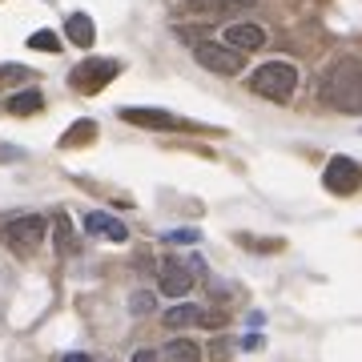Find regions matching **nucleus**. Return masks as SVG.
<instances>
[{
    "mask_svg": "<svg viewBox=\"0 0 362 362\" xmlns=\"http://www.w3.org/2000/svg\"><path fill=\"white\" fill-rule=\"evenodd\" d=\"M161 354H165L169 362H202V346L189 342V338H169Z\"/></svg>",
    "mask_w": 362,
    "mask_h": 362,
    "instance_id": "14",
    "label": "nucleus"
},
{
    "mask_svg": "<svg viewBox=\"0 0 362 362\" xmlns=\"http://www.w3.org/2000/svg\"><path fill=\"white\" fill-rule=\"evenodd\" d=\"M85 233H93V238H105V242H125V238H129L125 221H117L113 214H101V209L85 214Z\"/></svg>",
    "mask_w": 362,
    "mask_h": 362,
    "instance_id": "9",
    "label": "nucleus"
},
{
    "mask_svg": "<svg viewBox=\"0 0 362 362\" xmlns=\"http://www.w3.org/2000/svg\"><path fill=\"white\" fill-rule=\"evenodd\" d=\"M161 322L169 326V330H185V326H197V322H206V310L202 306H194V302H177V306H169L165 318Z\"/></svg>",
    "mask_w": 362,
    "mask_h": 362,
    "instance_id": "11",
    "label": "nucleus"
},
{
    "mask_svg": "<svg viewBox=\"0 0 362 362\" xmlns=\"http://www.w3.org/2000/svg\"><path fill=\"white\" fill-rule=\"evenodd\" d=\"M121 121L145 125V129H181V121L165 109H121Z\"/></svg>",
    "mask_w": 362,
    "mask_h": 362,
    "instance_id": "10",
    "label": "nucleus"
},
{
    "mask_svg": "<svg viewBox=\"0 0 362 362\" xmlns=\"http://www.w3.org/2000/svg\"><path fill=\"white\" fill-rule=\"evenodd\" d=\"M194 61L209 73H218V77H238L242 65H246V57L242 52H233L230 45H221V40H197L194 45Z\"/></svg>",
    "mask_w": 362,
    "mask_h": 362,
    "instance_id": "4",
    "label": "nucleus"
},
{
    "mask_svg": "<svg viewBox=\"0 0 362 362\" xmlns=\"http://www.w3.org/2000/svg\"><path fill=\"white\" fill-rule=\"evenodd\" d=\"M322 185L330 194H354L362 185V169L350 161V157H330V165L322 173Z\"/></svg>",
    "mask_w": 362,
    "mask_h": 362,
    "instance_id": "6",
    "label": "nucleus"
},
{
    "mask_svg": "<svg viewBox=\"0 0 362 362\" xmlns=\"http://www.w3.org/2000/svg\"><path fill=\"white\" fill-rule=\"evenodd\" d=\"M250 89L258 97H270V101H290L298 89V69L290 61H266L250 73Z\"/></svg>",
    "mask_w": 362,
    "mask_h": 362,
    "instance_id": "2",
    "label": "nucleus"
},
{
    "mask_svg": "<svg viewBox=\"0 0 362 362\" xmlns=\"http://www.w3.org/2000/svg\"><path fill=\"white\" fill-rule=\"evenodd\" d=\"M209 354H214V358H226V354H230V342H226V338H221V342H214V346H209Z\"/></svg>",
    "mask_w": 362,
    "mask_h": 362,
    "instance_id": "22",
    "label": "nucleus"
},
{
    "mask_svg": "<svg viewBox=\"0 0 362 362\" xmlns=\"http://www.w3.org/2000/svg\"><path fill=\"white\" fill-rule=\"evenodd\" d=\"M65 362H93L89 354H65Z\"/></svg>",
    "mask_w": 362,
    "mask_h": 362,
    "instance_id": "23",
    "label": "nucleus"
},
{
    "mask_svg": "<svg viewBox=\"0 0 362 362\" xmlns=\"http://www.w3.org/2000/svg\"><path fill=\"white\" fill-rule=\"evenodd\" d=\"M189 4H197V8H206V4H209V0H189Z\"/></svg>",
    "mask_w": 362,
    "mask_h": 362,
    "instance_id": "24",
    "label": "nucleus"
},
{
    "mask_svg": "<svg viewBox=\"0 0 362 362\" xmlns=\"http://www.w3.org/2000/svg\"><path fill=\"white\" fill-rule=\"evenodd\" d=\"M121 73V61H105V57H89V61H81L73 73H69V85L77 93H101L109 81Z\"/></svg>",
    "mask_w": 362,
    "mask_h": 362,
    "instance_id": "5",
    "label": "nucleus"
},
{
    "mask_svg": "<svg viewBox=\"0 0 362 362\" xmlns=\"http://www.w3.org/2000/svg\"><path fill=\"white\" fill-rule=\"evenodd\" d=\"M45 233H49V221L40 218V214H21V218L4 221V230H0V238H4V246L13 250V254H33V250L45 242Z\"/></svg>",
    "mask_w": 362,
    "mask_h": 362,
    "instance_id": "3",
    "label": "nucleus"
},
{
    "mask_svg": "<svg viewBox=\"0 0 362 362\" xmlns=\"http://www.w3.org/2000/svg\"><path fill=\"white\" fill-rule=\"evenodd\" d=\"M52 230H57V250H61V254H73V250H77V242H73V226H69L65 214L52 218Z\"/></svg>",
    "mask_w": 362,
    "mask_h": 362,
    "instance_id": "15",
    "label": "nucleus"
},
{
    "mask_svg": "<svg viewBox=\"0 0 362 362\" xmlns=\"http://www.w3.org/2000/svg\"><path fill=\"white\" fill-rule=\"evenodd\" d=\"M165 242H177V246H194L197 233H194V230H173V233H165Z\"/></svg>",
    "mask_w": 362,
    "mask_h": 362,
    "instance_id": "20",
    "label": "nucleus"
},
{
    "mask_svg": "<svg viewBox=\"0 0 362 362\" xmlns=\"http://www.w3.org/2000/svg\"><path fill=\"white\" fill-rule=\"evenodd\" d=\"M28 49H40V52H61V37L52 33V28H40L28 37Z\"/></svg>",
    "mask_w": 362,
    "mask_h": 362,
    "instance_id": "16",
    "label": "nucleus"
},
{
    "mask_svg": "<svg viewBox=\"0 0 362 362\" xmlns=\"http://www.w3.org/2000/svg\"><path fill=\"white\" fill-rule=\"evenodd\" d=\"M65 37L77 45V49H93V40H97V28H93V21L85 13H73L65 21Z\"/></svg>",
    "mask_w": 362,
    "mask_h": 362,
    "instance_id": "12",
    "label": "nucleus"
},
{
    "mask_svg": "<svg viewBox=\"0 0 362 362\" xmlns=\"http://www.w3.org/2000/svg\"><path fill=\"white\" fill-rule=\"evenodd\" d=\"M221 45H230L233 52H254V49H262L266 45V28L262 25H250V21H238V25H230L226 33H221Z\"/></svg>",
    "mask_w": 362,
    "mask_h": 362,
    "instance_id": "8",
    "label": "nucleus"
},
{
    "mask_svg": "<svg viewBox=\"0 0 362 362\" xmlns=\"http://www.w3.org/2000/svg\"><path fill=\"white\" fill-rule=\"evenodd\" d=\"M93 133H97V125H93V121H77V125L61 137V145H65V149H69V145H81V141H89Z\"/></svg>",
    "mask_w": 362,
    "mask_h": 362,
    "instance_id": "18",
    "label": "nucleus"
},
{
    "mask_svg": "<svg viewBox=\"0 0 362 362\" xmlns=\"http://www.w3.org/2000/svg\"><path fill=\"white\" fill-rule=\"evenodd\" d=\"M21 81H33V69H25V65H0V89L21 85Z\"/></svg>",
    "mask_w": 362,
    "mask_h": 362,
    "instance_id": "17",
    "label": "nucleus"
},
{
    "mask_svg": "<svg viewBox=\"0 0 362 362\" xmlns=\"http://www.w3.org/2000/svg\"><path fill=\"white\" fill-rule=\"evenodd\" d=\"M153 306H157V302H153V294H149V290H137V294L129 298V310L137 314V318H141V314H153Z\"/></svg>",
    "mask_w": 362,
    "mask_h": 362,
    "instance_id": "19",
    "label": "nucleus"
},
{
    "mask_svg": "<svg viewBox=\"0 0 362 362\" xmlns=\"http://www.w3.org/2000/svg\"><path fill=\"white\" fill-rule=\"evenodd\" d=\"M157 358H161L157 350H133V358H129V362H157Z\"/></svg>",
    "mask_w": 362,
    "mask_h": 362,
    "instance_id": "21",
    "label": "nucleus"
},
{
    "mask_svg": "<svg viewBox=\"0 0 362 362\" xmlns=\"http://www.w3.org/2000/svg\"><path fill=\"white\" fill-rule=\"evenodd\" d=\"M4 109L13 117H28V113H40L45 109V97H40V89H25V93H13L8 101H4Z\"/></svg>",
    "mask_w": 362,
    "mask_h": 362,
    "instance_id": "13",
    "label": "nucleus"
},
{
    "mask_svg": "<svg viewBox=\"0 0 362 362\" xmlns=\"http://www.w3.org/2000/svg\"><path fill=\"white\" fill-rule=\"evenodd\" d=\"M194 262H161V294L165 298H185L189 290H194Z\"/></svg>",
    "mask_w": 362,
    "mask_h": 362,
    "instance_id": "7",
    "label": "nucleus"
},
{
    "mask_svg": "<svg viewBox=\"0 0 362 362\" xmlns=\"http://www.w3.org/2000/svg\"><path fill=\"white\" fill-rule=\"evenodd\" d=\"M322 101L342 113H362V61L342 57L322 81Z\"/></svg>",
    "mask_w": 362,
    "mask_h": 362,
    "instance_id": "1",
    "label": "nucleus"
}]
</instances>
